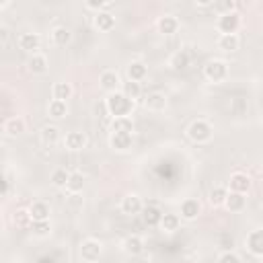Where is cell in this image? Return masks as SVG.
Instances as JSON below:
<instances>
[{"mask_svg": "<svg viewBox=\"0 0 263 263\" xmlns=\"http://www.w3.org/2000/svg\"><path fill=\"white\" fill-rule=\"evenodd\" d=\"M105 109L109 115H113V119L115 117H127L134 109V101H129L125 95L115 90V92H109V97L105 101Z\"/></svg>", "mask_w": 263, "mask_h": 263, "instance_id": "6da1fadb", "label": "cell"}, {"mask_svg": "<svg viewBox=\"0 0 263 263\" xmlns=\"http://www.w3.org/2000/svg\"><path fill=\"white\" fill-rule=\"evenodd\" d=\"M212 125L208 123V121H203V119H195L189 127H187V136H189V140L191 142H195V144H205V142H210L212 140Z\"/></svg>", "mask_w": 263, "mask_h": 263, "instance_id": "7a4b0ae2", "label": "cell"}, {"mask_svg": "<svg viewBox=\"0 0 263 263\" xmlns=\"http://www.w3.org/2000/svg\"><path fill=\"white\" fill-rule=\"evenodd\" d=\"M203 76L210 80V82H222L226 76H228V66L224 60H210L205 66H203Z\"/></svg>", "mask_w": 263, "mask_h": 263, "instance_id": "3957f363", "label": "cell"}, {"mask_svg": "<svg viewBox=\"0 0 263 263\" xmlns=\"http://www.w3.org/2000/svg\"><path fill=\"white\" fill-rule=\"evenodd\" d=\"M238 27H240V14H238L236 10L226 12V14H220V18H218V29H220L222 35H232V33L238 31Z\"/></svg>", "mask_w": 263, "mask_h": 263, "instance_id": "277c9868", "label": "cell"}, {"mask_svg": "<svg viewBox=\"0 0 263 263\" xmlns=\"http://www.w3.org/2000/svg\"><path fill=\"white\" fill-rule=\"evenodd\" d=\"M101 251H103V245L99 240H95V238H88V240H84L80 245V257H82L84 263L97 261L101 257Z\"/></svg>", "mask_w": 263, "mask_h": 263, "instance_id": "5b68a950", "label": "cell"}, {"mask_svg": "<svg viewBox=\"0 0 263 263\" xmlns=\"http://www.w3.org/2000/svg\"><path fill=\"white\" fill-rule=\"evenodd\" d=\"M166 105H168L166 95H164V92H158V90L148 92L146 99H144V107H146L148 111H152V113H160V111H164Z\"/></svg>", "mask_w": 263, "mask_h": 263, "instance_id": "8992f818", "label": "cell"}, {"mask_svg": "<svg viewBox=\"0 0 263 263\" xmlns=\"http://www.w3.org/2000/svg\"><path fill=\"white\" fill-rule=\"evenodd\" d=\"M228 185H230V191H234V193H247L251 189V179L245 173H234V175H230Z\"/></svg>", "mask_w": 263, "mask_h": 263, "instance_id": "52a82bcc", "label": "cell"}, {"mask_svg": "<svg viewBox=\"0 0 263 263\" xmlns=\"http://www.w3.org/2000/svg\"><path fill=\"white\" fill-rule=\"evenodd\" d=\"M142 208H144V203H142V199L136 193H129V195H125L121 199V212L123 214H132L134 216V214H140Z\"/></svg>", "mask_w": 263, "mask_h": 263, "instance_id": "ba28073f", "label": "cell"}, {"mask_svg": "<svg viewBox=\"0 0 263 263\" xmlns=\"http://www.w3.org/2000/svg\"><path fill=\"white\" fill-rule=\"evenodd\" d=\"M247 249L255 255V257H261L263 255V230H253L249 236H247Z\"/></svg>", "mask_w": 263, "mask_h": 263, "instance_id": "9c48e42d", "label": "cell"}, {"mask_svg": "<svg viewBox=\"0 0 263 263\" xmlns=\"http://www.w3.org/2000/svg\"><path fill=\"white\" fill-rule=\"evenodd\" d=\"M18 45H21V49H25V51L37 53V49H39V45H41V37H39L37 33H23V35L18 37Z\"/></svg>", "mask_w": 263, "mask_h": 263, "instance_id": "30bf717a", "label": "cell"}, {"mask_svg": "<svg viewBox=\"0 0 263 263\" xmlns=\"http://www.w3.org/2000/svg\"><path fill=\"white\" fill-rule=\"evenodd\" d=\"M86 142H88V138L84 132H70V134H66V140H64L68 150H82L86 146Z\"/></svg>", "mask_w": 263, "mask_h": 263, "instance_id": "8fae6325", "label": "cell"}, {"mask_svg": "<svg viewBox=\"0 0 263 263\" xmlns=\"http://www.w3.org/2000/svg\"><path fill=\"white\" fill-rule=\"evenodd\" d=\"M224 205H226L230 212H242L245 205H247V197H245V193L228 191V193H226V199H224Z\"/></svg>", "mask_w": 263, "mask_h": 263, "instance_id": "7c38bea8", "label": "cell"}, {"mask_svg": "<svg viewBox=\"0 0 263 263\" xmlns=\"http://www.w3.org/2000/svg\"><path fill=\"white\" fill-rule=\"evenodd\" d=\"M109 144L115 150H127L132 146V134H127V132H115V134L109 136Z\"/></svg>", "mask_w": 263, "mask_h": 263, "instance_id": "4fadbf2b", "label": "cell"}, {"mask_svg": "<svg viewBox=\"0 0 263 263\" xmlns=\"http://www.w3.org/2000/svg\"><path fill=\"white\" fill-rule=\"evenodd\" d=\"M199 212H201V205H199V201L193 199V197H189V199H185V201L181 203V216H183L185 220H195V218L199 216Z\"/></svg>", "mask_w": 263, "mask_h": 263, "instance_id": "5bb4252c", "label": "cell"}, {"mask_svg": "<svg viewBox=\"0 0 263 263\" xmlns=\"http://www.w3.org/2000/svg\"><path fill=\"white\" fill-rule=\"evenodd\" d=\"M29 214L33 222H41V220H49V205L45 201H33L29 205Z\"/></svg>", "mask_w": 263, "mask_h": 263, "instance_id": "9a60e30c", "label": "cell"}, {"mask_svg": "<svg viewBox=\"0 0 263 263\" xmlns=\"http://www.w3.org/2000/svg\"><path fill=\"white\" fill-rule=\"evenodd\" d=\"M156 27H158V31H160L162 35H173V33H177V29H179V21H177L173 14H164V16L158 18Z\"/></svg>", "mask_w": 263, "mask_h": 263, "instance_id": "2e32d148", "label": "cell"}, {"mask_svg": "<svg viewBox=\"0 0 263 263\" xmlns=\"http://www.w3.org/2000/svg\"><path fill=\"white\" fill-rule=\"evenodd\" d=\"M189 62H191V55H189V51L187 49H179V51H175L173 55H171V60H168V64H171V68L173 70H185L187 66H189Z\"/></svg>", "mask_w": 263, "mask_h": 263, "instance_id": "e0dca14e", "label": "cell"}, {"mask_svg": "<svg viewBox=\"0 0 263 263\" xmlns=\"http://www.w3.org/2000/svg\"><path fill=\"white\" fill-rule=\"evenodd\" d=\"M140 214H142V220H144V224H148V226H158V224H160L162 212H160L156 205H144Z\"/></svg>", "mask_w": 263, "mask_h": 263, "instance_id": "ac0fdd59", "label": "cell"}, {"mask_svg": "<svg viewBox=\"0 0 263 263\" xmlns=\"http://www.w3.org/2000/svg\"><path fill=\"white\" fill-rule=\"evenodd\" d=\"M27 129V123H25V119L23 117H10V119H6L4 121V132L8 134V136H21L23 132Z\"/></svg>", "mask_w": 263, "mask_h": 263, "instance_id": "d6986e66", "label": "cell"}, {"mask_svg": "<svg viewBox=\"0 0 263 263\" xmlns=\"http://www.w3.org/2000/svg\"><path fill=\"white\" fill-rule=\"evenodd\" d=\"M95 27H97L99 31H111V29L115 27V16H113L111 12H107V10H101V12H97V16H95Z\"/></svg>", "mask_w": 263, "mask_h": 263, "instance_id": "ffe728a7", "label": "cell"}, {"mask_svg": "<svg viewBox=\"0 0 263 263\" xmlns=\"http://www.w3.org/2000/svg\"><path fill=\"white\" fill-rule=\"evenodd\" d=\"M27 68H29V72H33V74H43V72L47 70V58L41 55V53H33V55L27 60Z\"/></svg>", "mask_w": 263, "mask_h": 263, "instance_id": "44dd1931", "label": "cell"}, {"mask_svg": "<svg viewBox=\"0 0 263 263\" xmlns=\"http://www.w3.org/2000/svg\"><path fill=\"white\" fill-rule=\"evenodd\" d=\"M99 82H101V86H103L105 90L115 92L117 86H119V76H117V72H113V70H105V72L101 74Z\"/></svg>", "mask_w": 263, "mask_h": 263, "instance_id": "7402d4cb", "label": "cell"}, {"mask_svg": "<svg viewBox=\"0 0 263 263\" xmlns=\"http://www.w3.org/2000/svg\"><path fill=\"white\" fill-rule=\"evenodd\" d=\"M123 251H125L127 255H132V257L140 255V253L144 251V240H142L140 236L132 234V236H127V238L123 240Z\"/></svg>", "mask_w": 263, "mask_h": 263, "instance_id": "603a6c76", "label": "cell"}, {"mask_svg": "<svg viewBox=\"0 0 263 263\" xmlns=\"http://www.w3.org/2000/svg\"><path fill=\"white\" fill-rule=\"evenodd\" d=\"M146 74H148V68H146V64H142V62H132V64L127 66V78H129L132 82L144 80Z\"/></svg>", "mask_w": 263, "mask_h": 263, "instance_id": "cb8c5ba5", "label": "cell"}, {"mask_svg": "<svg viewBox=\"0 0 263 263\" xmlns=\"http://www.w3.org/2000/svg\"><path fill=\"white\" fill-rule=\"evenodd\" d=\"M238 45H240V39H238L236 33H232V35H220V39H218V47L222 51H228V53L230 51H236Z\"/></svg>", "mask_w": 263, "mask_h": 263, "instance_id": "d4e9b609", "label": "cell"}, {"mask_svg": "<svg viewBox=\"0 0 263 263\" xmlns=\"http://www.w3.org/2000/svg\"><path fill=\"white\" fill-rule=\"evenodd\" d=\"M41 142L45 146H55L60 142V129L55 125H45L41 129Z\"/></svg>", "mask_w": 263, "mask_h": 263, "instance_id": "484cf974", "label": "cell"}, {"mask_svg": "<svg viewBox=\"0 0 263 263\" xmlns=\"http://www.w3.org/2000/svg\"><path fill=\"white\" fill-rule=\"evenodd\" d=\"M72 97V84L70 82H55L53 84V99L55 101H68Z\"/></svg>", "mask_w": 263, "mask_h": 263, "instance_id": "4316f807", "label": "cell"}, {"mask_svg": "<svg viewBox=\"0 0 263 263\" xmlns=\"http://www.w3.org/2000/svg\"><path fill=\"white\" fill-rule=\"evenodd\" d=\"M82 187H84V175L78 173V171L70 173L68 183H66V189H68L70 193H78V191H82Z\"/></svg>", "mask_w": 263, "mask_h": 263, "instance_id": "83f0119b", "label": "cell"}, {"mask_svg": "<svg viewBox=\"0 0 263 263\" xmlns=\"http://www.w3.org/2000/svg\"><path fill=\"white\" fill-rule=\"evenodd\" d=\"M70 39H72V33H70V29H66V27H55V29L51 31V41H53L55 45H66V43H70Z\"/></svg>", "mask_w": 263, "mask_h": 263, "instance_id": "f1b7e54d", "label": "cell"}, {"mask_svg": "<svg viewBox=\"0 0 263 263\" xmlns=\"http://www.w3.org/2000/svg\"><path fill=\"white\" fill-rule=\"evenodd\" d=\"M115 132H127V134H132L134 132L132 119L129 117H115L111 121V134H115Z\"/></svg>", "mask_w": 263, "mask_h": 263, "instance_id": "f546056e", "label": "cell"}, {"mask_svg": "<svg viewBox=\"0 0 263 263\" xmlns=\"http://www.w3.org/2000/svg\"><path fill=\"white\" fill-rule=\"evenodd\" d=\"M121 95H125L129 101H136V99H140V95H142V86H140V82H132V80L123 82Z\"/></svg>", "mask_w": 263, "mask_h": 263, "instance_id": "4dcf8cb0", "label": "cell"}, {"mask_svg": "<svg viewBox=\"0 0 263 263\" xmlns=\"http://www.w3.org/2000/svg\"><path fill=\"white\" fill-rule=\"evenodd\" d=\"M47 111H49V115L51 117H55V119H62V117H66V113H68V105L64 103V101H49V107H47Z\"/></svg>", "mask_w": 263, "mask_h": 263, "instance_id": "1f68e13d", "label": "cell"}, {"mask_svg": "<svg viewBox=\"0 0 263 263\" xmlns=\"http://www.w3.org/2000/svg\"><path fill=\"white\" fill-rule=\"evenodd\" d=\"M12 222L16 224V228H31V224H33L29 210H16L12 216Z\"/></svg>", "mask_w": 263, "mask_h": 263, "instance_id": "d6a6232c", "label": "cell"}, {"mask_svg": "<svg viewBox=\"0 0 263 263\" xmlns=\"http://www.w3.org/2000/svg\"><path fill=\"white\" fill-rule=\"evenodd\" d=\"M179 224H181V218H179L177 214H162V218H160V226H162V230H166V232L177 230Z\"/></svg>", "mask_w": 263, "mask_h": 263, "instance_id": "836d02e7", "label": "cell"}, {"mask_svg": "<svg viewBox=\"0 0 263 263\" xmlns=\"http://www.w3.org/2000/svg\"><path fill=\"white\" fill-rule=\"evenodd\" d=\"M226 193H228L226 187H214V189L210 191V203H212V205H224Z\"/></svg>", "mask_w": 263, "mask_h": 263, "instance_id": "e575fe53", "label": "cell"}, {"mask_svg": "<svg viewBox=\"0 0 263 263\" xmlns=\"http://www.w3.org/2000/svg\"><path fill=\"white\" fill-rule=\"evenodd\" d=\"M68 177H70V173H68L66 168H55V171L51 173V183H53L55 187H66Z\"/></svg>", "mask_w": 263, "mask_h": 263, "instance_id": "d590c367", "label": "cell"}, {"mask_svg": "<svg viewBox=\"0 0 263 263\" xmlns=\"http://www.w3.org/2000/svg\"><path fill=\"white\" fill-rule=\"evenodd\" d=\"M31 228L37 236H47L49 230H51V224H49V220H41V222H33Z\"/></svg>", "mask_w": 263, "mask_h": 263, "instance_id": "8d00e7d4", "label": "cell"}, {"mask_svg": "<svg viewBox=\"0 0 263 263\" xmlns=\"http://www.w3.org/2000/svg\"><path fill=\"white\" fill-rule=\"evenodd\" d=\"M212 6H214V8H216V10H220V12H222V14H226V12H232V10H234V6H236V4H234V2H232V0H224V2H214V4H212Z\"/></svg>", "mask_w": 263, "mask_h": 263, "instance_id": "74e56055", "label": "cell"}, {"mask_svg": "<svg viewBox=\"0 0 263 263\" xmlns=\"http://www.w3.org/2000/svg\"><path fill=\"white\" fill-rule=\"evenodd\" d=\"M218 263H240L238 255H234L232 251H224L220 257H218Z\"/></svg>", "mask_w": 263, "mask_h": 263, "instance_id": "f35d334b", "label": "cell"}, {"mask_svg": "<svg viewBox=\"0 0 263 263\" xmlns=\"http://www.w3.org/2000/svg\"><path fill=\"white\" fill-rule=\"evenodd\" d=\"M107 6H111V2H105V0H88L86 2V8H95L99 12H101V8H107Z\"/></svg>", "mask_w": 263, "mask_h": 263, "instance_id": "ab89813d", "label": "cell"}, {"mask_svg": "<svg viewBox=\"0 0 263 263\" xmlns=\"http://www.w3.org/2000/svg\"><path fill=\"white\" fill-rule=\"evenodd\" d=\"M8 37H10V31H8V27L0 25V43H6V41H8Z\"/></svg>", "mask_w": 263, "mask_h": 263, "instance_id": "60d3db41", "label": "cell"}, {"mask_svg": "<svg viewBox=\"0 0 263 263\" xmlns=\"http://www.w3.org/2000/svg\"><path fill=\"white\" fill-rule=\"evenodd\" d=\"M212 4H214L212 0H197L195 2V6H212Z\"/></svg>", "mask_w": 263, "mask_h": 263, "instance_id": "b9f144b4", "label": "cell"}, {"mask_svg": "<svg viewBox=\"0 0 263 263\" xmlns=\"http://www.w3.org/2000/svg\"><path fill=\"white\" fill-rule=\"evenodd\" d=\"M4 6H8V2H0V8H4Z\"/></svg>", "mask_w": 263, "mask_h": 263, "instance_id": "7bdbcfd3", "label": "cell"}, {"mask_svg": "<svg viewBox=\"0 0 263 263\" xmlns=\"http://www.w3.org/2000/svg\"><path fill=\"white\" fill-rule=\"evenodd\" d=\"M80 263H84V261H80Z\"/></svg>", "mask_w": 263, "mask_h": 263, "instance_id": "ee69618b", "label": "cell"}]
</instances>
